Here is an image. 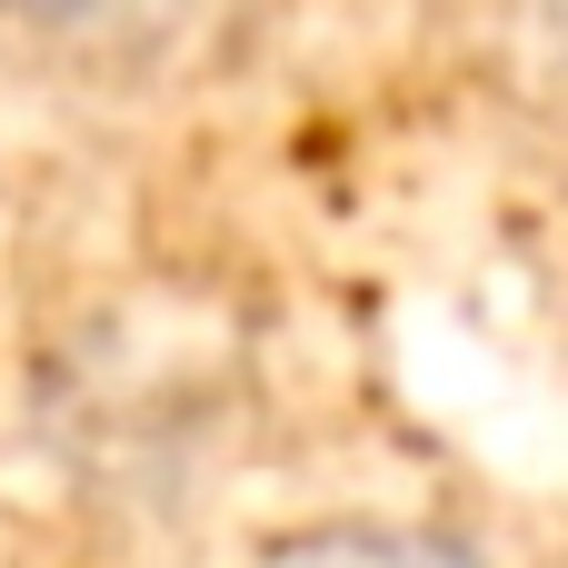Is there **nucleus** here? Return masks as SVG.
I'll return each mask as SVG.
<instances>
[{
  "label": "nucleus",
  "instance_id": "obj_2",
  "mask_svg": "<svg viewBox=\"0 0 568 568\" xmlns=\"http://www.w3.org/2000/svg\"><path fill=\"white\" fill-rule=\"evenodd\" d=\"M200 0H0L10 30L30 40H60V50H140L160 30H180Z\"/></svg>",
  "mask_w": 568,
  "mask_h": 568
},
{
  "label": "nucleus",
  "instance_id": "obj_1",
  "mask_svg": "<svg viewBox=\"0 0 568 568\" xmlns=\"http://www.w3.org/2000/svg\"><path fill=\"white\" fill-rule=\"evenodd\" d=\"M240 568H489V559L449 529H419V519H320V529L260 539Z\"/></svg>",
  "mask_w": 568,
  "mask_h": 568
}]
</instances>
